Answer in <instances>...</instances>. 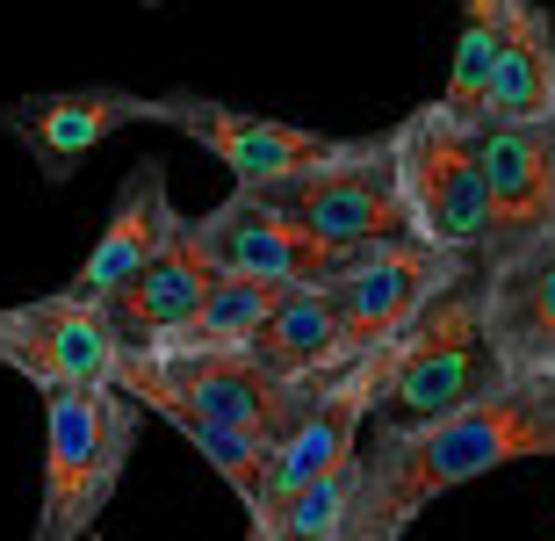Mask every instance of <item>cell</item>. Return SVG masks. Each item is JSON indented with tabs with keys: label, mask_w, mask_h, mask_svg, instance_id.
I'll return each mask as SVG.
<instances>
[{
	"label": "cell",
	"mask_w": 555,
	"mask_h": 541,
	"mask_svg": "<svg viewBox=\"0 0 555 541\" xmlns=\"http://www.w3.org/2000/svg\"><path fill=\"white\" fill-rule=\"evenodd\" d=\"M505 8L513 0H462V37H454V65H448V108L454 124L476 130V108H483V87H491V59H498V37H505Z\"/></svg>",
	"instance_id": "obj_18"
},
{
	"label": "cell",
	"mask_w": 555,
	"mask_h": 541,
	"mask_svg": "<svg viewBox=\"0 0 555 541\" xmlns=\"http://www.w3.org/2000/svg\"><path fill=\"white\" fill-rule=\"evenodd\" d=\"M116 361H124V339H116L108 311L80 304L73 289H51V296H29V304L0 311V369H15L43 397L116 383Z\"/></svg>",
	"instance_id": "obj_8"
},
{
	"label": "cell",
	"mask_w": 555,
	"mask_h": 541,
	"mask_svg": "<svg viewBox=\"0 0 555 541\" xmlns=\"http://www.w3.org/2000/svg\"><path fill=\"white\" fill-rule=\"evenodd\" d=\"M527 455H555V390L541 383H505L426 426H369L353 448V499L339 541H404L433 499Z\"/></svg>",
	"instance_id": "obj_1"
},
{
	"label": "cell",
	"mask_w": 555,
	"mask_h": 541,
	"mask_svg": "<svg viewBox=\"0 0 555 541\" xmlns=\"http://www.w3.org/2000/svg\"><path fill=\"white\" fill-rule=\"evenodd\" d=\"M469 274V260H448V253H426V246H390L383 260H375L369 274H353V282H339L332 289V304H339V333H347V361L369 355L375 339L404 333V325H418V318L440 304V296L454 289Z\"/></svg>",
	"instance_id": "obj_11"
},
{
	"label": "cell",
	"mask_w": 555,
	"mask_h": 541,
	"mask_svg": "<svg viewBox=\"0 0 555 541\" xmlns=\"http://www.w3.org/2000/svg\"><path fill=\"white\" fill-rule=\"evenodd\" d=\"M116 390L138 412H159L166 426H217L274 455L288 426L310 412L318 383H282L253 355H124Z\"/></svg>",
	"instance_id": "obj_2"
},
{
	"label": "cell",
	"mask_w": 555,
	"mask_h": 541,
	"mask_svg": "<svg viewBox=\"0 0 555 541\" xmlns=\"http://www.w3.org/2000/svg\"><path fill=\"white\" fill-rule=\"evenodd\" d=\"M476 167H483V239L469 253V274H498L555 231V116L476 130Z\"/></svg>",
	"instance_id": "obj_7"
},
{
	"label": "cell",
	"mask_w": 555,
	"mask_h": 541,
	"mask_svg": "<svg viewBox=\"0 0 555 541\" xmlns=\"http://www.w3.org/2000/svg\"><path fill=\"white\" fill-rule=\"evenodd\" d=\"M476 318L505 383L555 390V231L513 268L476 274Z\"/></svg>",
	"instance_id": "obj_10"
},
{
	"label": "cell",
	"mask_w": 555,
	"mask_h": 541,
	"mask_svg": "<svg viewBox=\"0 0 555 541\" xmlns=\"http://www.w3.org/2000/svg\"><path fill=\"white\" fill-rule=\"evenodd\" d=\"M144 412L116 383L43 397V505L29 541H80L108 513L130 455H138Z\"/></svg>",
	"instance_id": "obj_3"
},
{
	"label": "cell",
	"mask_w": 555,
	"mask_h": 541,
	"mask_svg": "<svg viewBox=\"0 0 555 541\" xmlns=\"http://www.w3.org/2000/svg\"><path fill=\"white\" fill-rule=\"evenodd\" d=\"M397 203H404V239L448 260H469L483 239V167H476V130L454 124L440 102L390 130Z\"/></svg>",
	"instance_id": "obj_5"
},
{
	"label": "cell",
	"mask_w": 555,
	"mask_h": 541,
	"mask_svg": "<svg viewBox=\"0 0 555 541\" xmlns=\"http://www.w3.org/2000/svg\"><path fill=\"white\" fill-rule=\"evenodd\" d=\"M246 355L268 375H282V383H318L325 390L332 375L347 369V333H339L332 289H282L268 325L246 339Z\"/></svg>",
	"instance_id": "obj_16"
},
{
	"label": "cell",
	"mask_w": 555,
	"mask_h": 541,
	"mask_svg": "<svg viewBox=\"0 0 555 541\" xmlns=\"http://www.w3.org/2000/svg\"><path fill=\"white\" fill-rule=\"evenodd\" d=\"M541 116H555V15L541 0H513L498 59H491V87H483V108H476V130L541 124Z\"/></svg>",
	"instance_id": "obj_15"
},
{
	"label": "cell",
	"mask_w": 555,
	"mask_h": 541,
	"mask_svg": "<svg viewBox=\"0 0 555 541\" xmlns=\"http://www.w3.org/2000/svg\"><path fill=\"white\" fill-rule=\"evenodd\" d=\"M246 195L260 209H274L304 246H325V253L404 239L390 138H339L310 173H296V181H282V188H246Z\"/></svg>",
	"instance_id": "obj_4"
},
{
	"label": "cell",
	"mask_w": 555,
	"mask_h": 541,
	"mask_svg": "<svg viewBox=\"0 0 555 541\" xmlns=\"http://www.w3.org/2000/svg\"><path fill=\"white\" fill-rule=\"evenodd\" d=\"M274 296H282L274 282H231V274H217V289L203 296L195 325H188L166 355H246V339L268 325Z\"/></svg>",
	"instance_id": "obj_17"
},
{
	"label": "cell",
	"mask_w": 555,
	"mask_h": 541,
	"mask_svg": "<svg viewBox=\"0 0 555 541\" xmlns=\"http://www.w3.org/2000/svg\"><path fill=\"white\" fill-rule=\"evenodd\" d=\"M505 390L491 347H483V318H476V274H462L426 318H418L404 347H397V369L375 397L369 426H426V418H448L476 397Z\"/></svg>",
	"instance_id": "obj_6"
},
{
	"label": "cell",
	"mask_w": 555,
	"mask_h": 541,
	"mask_svg": "<svg viewBox=\"0 0 555 541\" xmlns=\"http://www.w3.org/2000/svg\"><path fill=\"white\" fill-rule=\"evenodd\" d=\"M209 289H217V268L203 260V246L188 239V217H181V231L152 253V268L130 274L102 311H108V325H116V339H124V355H166V347L195 325Z\"/></svg>",
	"instance_id": "obj_12"
},
{
	"label": "cell",
	"mask_w": 555,
	"mask_h": 541,
	"mask_svg": "<svg viewBox=\"0 0 555 541\" xmlns=\"http://www.w3.org/2000/svg\"><path fill=\"white\" fill-rule=\"evenodd\" d=\"M144 108H152V94H124V87H51V94H29L8 124H15L22 145L37 152V173L59 188V181H73V167L94 145L144 124Z\"/></svg>",
	"instance_id": "obj_13"
},
{
	"label": "cell",
	"mask_w": 555,
	"mask_h": 541,
	"mask_svg": "<svg viewBox=\"0 0 555 541\" xmlns=\"http://www.w3.org/2000/svg\"><path fill=\"white\" fill-rule=\"evenodd\" d=\"M144 124H166V130H181V138H195L209 159H224L238 188H282L339 145V138L274 124V116H246V108L209 102V94H152Z\"/></svg>",
	"instance_id": "obj_9"
},
{
	"label": "cell",
	"mask_w": 555,
	"mask_h": 541,
	"mask_svg": "<svg viewBox=\"0 0 555 541\" xmlns=\"http://www.w3.org/2000/svg\"><path fill=\"white\" fill-rule=\"evenodd\" d=\"M246 541H253V534H246Z\"/></svg>",
	"instance_id": "obj_19"
},
{
	"label": "cell",
	"mask_w": 555,
	"mask_h": 541,
	"mask_svg": "<svg viewBox=\"0 0 555 541\" xmlns=\"http://www.w3.org/2000/svg\"><path fill=\"white\" fill-rule=\"evenodd\" d=\"M173 231H181V209L166 195V167L144 159V167L116 188V209H108L102 239L87 246L80 274H73V296H80V304H108L138 268H152V253H159Z\"/></svg>",
	"instance_id": "obj_14"
}]
</instances>
